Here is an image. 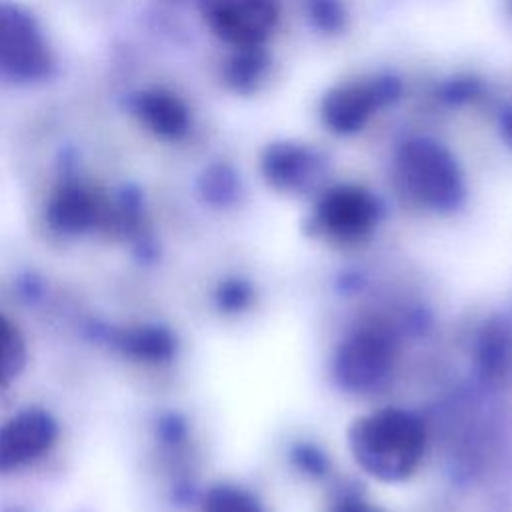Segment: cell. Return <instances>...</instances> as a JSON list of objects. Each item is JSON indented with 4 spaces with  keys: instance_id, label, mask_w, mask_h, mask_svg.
Segmentation results:
<instances>
[{
    "instance_id": "1",
    "label": "cell",
    "mask_w": 512,
    "mask_h": 512,
    "mask_svg": "<svg viewBox=\"0 0 512 512\" xmlns=\"http://www.w3.org/2000/svg\"><path fill=\"white\" fill-rule=\"evenodd\" d=\"M348 440L362 470L378 480L398 482L420 464L426 434L414 414L400 408H382L358 418L348 432Z\"/></svg>"
},
{
    "instance_id": "2",
    "label": "cell",
    "mask_w": 512,
    "mask_h": 512,
    "mask_svg": "<svg viewBox=\"0 0 512 512\" xmlns=\"http://www.w3.org/2000/svg\"><path fill=\"white\" fill-rule=\"evenodd\" d=\"M398 172L406 190L432 210L450 212L464 200V180L456 158L432 138L406 140L398 150Z\"/></svg>"
},
{
    "instance_id": "3",
    "label": "cell",
    "mask_w": 512,
    "mask_h": 512,
    "mask_svg": "<svg viewBox=\"0 0 512 512\" xmlns=\"http://www.w3.org/2000/svg\"><path fill=\"white\" fill-rule=\"evenodd\" d=\"M52 70V56L36 18L16 2L0 0V74L12 80H40Z\"/></svg>"
},
{
    "instance_id": "4",
    "label": "cell",
    "mask_w": 512,
    "mask_h": 512,
    "mask_svg": "<svg viewBox=\"0 0 512 512\" xmlns=\"http://www.w3.org/2000/svg\"><path fill=\"white\" fill-rule=\"evenodd\" d=\"M198 4L214 34L236 48L262 46L278 20V0H198Z\"/></svg>"
},
{
    "instance_id": "5",
    "label": "cell",
    "mask_w": 512,
    "mask_h": 512,
    "mask_svg": "<svg viewBox=\"0 0 512 512\" xmlns=\"http://www.w3.org/2000/svg\"><path fill=\"white\" fill-rule=\"evenodd\" d=\"M378 214V200L366 188L342 184L330 188L320 198L314 212V224L334 238L356 240L374 228Z\"/></svg>"
},
{
    "instance_id": "6",
    "label": "cell",
    "mask_w": 512,
    "mask_h": 512,
    "mask_svg": "<svg viewBox=\"0 0 512 512\" xmlns=\"http://www.w3.org/2000/svg\"><path fill=\"white\" fill-rule=\"evenodd\" d=\"M394 360L392 342L376 330H360L346 338L336 354L334 372L348 390H370L390 372Z\"/></svg>"
},
{
    "instance_id": "7",
    "label": "cell",
    "mask_w": 512,
    "mask_h": 512,
    "mask_svg": "<svg viewBox=\"0 0 512 512\" xmlns=\"http://www.w3.org/2000/svg\"><path fill=\"white\" fill-rule=\"evenodd\" d=\"M58 436L54 418L38 408L24 410L0 424V474L20 468L48 452Z\"/></svg>"
},
{
    "instance_id": "8",
    "label": "cell",
    "mask_w": 512,
    "mask_h": 512,
    "mask_svg": "<svg viewBox=\"0 0 512 512\" xmlns=\"http://www.w3.org/2000/svg\"><path fill=\"white\" fill-rule=\"evenodd\" d=\"M264 178L278 190L302 192L324 174V158L318 150L300 142H272L260 158Z\"/></svg>"
},
{
    "instance_id": "9",
    "label": "cell",
    "mask_w": 512,
    "mask_h": 512,
    "mask_svg": "<svg viewBox=\"0 0 512 512\" xmlns=\"http://www.w3.org/2000/svg\"><path fill=\"white\" fill-rule=\"evenodd\" d=\"M384 108L374 78L368 82L332 88L324 94L320 104V118L324 126L336 134L358 132L370 114Z\"/></svg>"
},
{
    "instance_id": "10",
    "label": "cell",
    "mask_w": 512,
    "mask_h": 512,
    "mask_svg": "<svg viewBox=\"0 0 512 512\" xmlns=\"http://www.w3.org/2000/svg\"><path fill=\"white\" fill-rule=\"evenodd\" d=\"M48 222L52 228L68 234L84 232L104 218L100 200L78 184H64L48 204Z\"/></svg>"
},
{
    "instance_id": "11",
    "label": "cell",
    "mask_w": 512,
    "mask_h": 512,
    "mask_svg": "<svg viewBox=\"0 0 512 512\" xmlns=\"http://www.w3.org/2000/svg\"><path fill=\"white\" fill-rule=\"evenodd\" d=\"M138 118L158 136L180 138L188 132L190 116L182 100L166 90H146L132 100Z\"/></svg>"
},
{
    "instance_id": "12",
    "label": "cell",
    "mask_w": 512,
    "mask_h": 512,
    "mask_svg": "<svg viewBox=\"0 0 512 512\" xmlns=\"http://www.w3.org/2000/svg\"><path fill=\"white\" fill-rule=\"evenodd\" d=\"M268 70V54L260 48H238V52L224 66L226 84L240 94L254 92Z\"/></svg>"
},
{
    "instance_id": "13",
    "label": "cell",
    "mask_w": 512,
    "mask_h": 512,
    "mask_svg": "<svg viewBox=\"0 0 512 512\" xmlns=\"http://www.w3.org/2000/svg\"><path fill=\"white\" fill-rule=\"evenodd\" d=\"M122 348L144 360H166L174 352V338L160 326H140L124 332L120 340Z\"/></svg>"
},
{
    "instance_id": "14",
    "label": "cell",
    "mask_w": 512,
    "mask_h": 512,
    "mask_svg": "<svg viewBox=\"0 0 512 512\" xmlns=\"http://www.w3.org/2000/svg\"><path fill=\"white\" fill-rule=\"evenodd\" d=\"M198 188H200V194L204 196V200L214 206H230L238 200V196L242 192L240 178H238L236 170L222 162L212 164L202 172V176L198 180Z\"/></svg>"
},
{
    "instance_id": "15",
    "label": "cell",
    "mask_w": 512,
    "mask_h": 512,
    "mask_svg": "<svg viewBox=\"0 0 512 512\" xmlns=\"http://www.w3.org/2000/svg\"><path fill=\"white\" fill-rule=\"evenodd\" d=\"M480 366L484 374L502 376L512 362V336L502 324H488L480 338Z\"/></svg>"
},
{
    "instance_id": "16",
    "label": "cell",
    "mask_w": 512,
    "mask_h": 512,
    "mask_svg": "<svg viewBox=\"0 0 512 512\" xmlns=\"http://www.w3.org/2000/svg\"><path fill=\"white\" fill-rule=\"evenodd\" d=\"M202 512H264V508L248 490L220 484L206 492Z\"/></svg>"
},
{
    "instance_id": "17",
    "label": "cell",
    "mask_w": 512,
    "mask_h": 512,
    "mask_svg": "<svg viewBox=\"0 0 512 512\" xmlns=\"http://www.w3.org/2000/svg\"><path fill=\"white\" fill-rule=\"evenodd\" d=\"M310 24L324 34H340L346 28L348 14L342 0H304Z\"/></svg>"
},
{
    "instance_id": "18",
    "label": "cell",
    "mask_w": 512,
    "mask_h": 512,
    "mask_svg": "<svg viewBox=\"0 0 512 512\" xmlns=\"http://www.w3.org/2000/svg\"><path fill=\"white\" fill-rule=\"evenodd\" d=\"M22 356V342L16 328L0 314V386L18 372Z\"/></svg>"
},
{
    "instance_id": "19",
    "label": "cell",
    "mask_w": 512,
    "mask_h": 512,
    "mask_svg": "<svg viewBox=\"0 0 512 512\" xmlns=\"http://www.w3.org/2000/svg\"><path fill=\"white\" fill-rule=\"evenodd\" d=\"M482 92V82L474 76H454L438 88V98L446 104H464L474 100Z\"/></svg>"
},
{
    "instance_id": "20",
    "label": "cell",
    "mask_w": 512,
    "mask_h": 512,
    "mask_svg": "<svg viewBox=\"0 0 512 512\" xmlns=\"http://www.w3.org/2000/svg\"><path fill=\"white\" fill-rule=\"evenodd\" d=\"M218 300H220V304L224 308L238 310V308H242L250 300V288L242 280H230V282H226L222 286V290L218 294Z\"/></svg>"
},
{
    "instance_id": "21",
    "label": "cell",
    "mask_w": 512,
    "mask_h": 512,
    "mask_svg": "<svg viewBox=\"0 0 512 512\" xmlns=\"http://www.w3.org/2000/svg\"><path fill=\"white\" fill-rule=\"evenodd\" d=\"M498 126H500V134H502L504 142L512 148V106L502 108L500 118H498Z\"/></svg>"
},
{
    "instance_id": "22",
    "label": "cell",
    "mask_w": 512,
    "mask_h": 512,
    "mask_svg": "<svg viewBox=\"0 0 512 512\" xmlns=\"http://www.w3.org/2000/svg\"><path fill=\"white\" fill-rule=\"evenodd\" d=\"M336 512H374V510L362 502H344Z\"/></svg>"
},
{
    "instance_id": "23",
    "label": "cell",
    "mask_w": 512,
    "mask_h": 512,
    "mask_svg": "<svg viewBox=\"0 0 512 512\" xmlns=\"http://www.w3.org/2000/svg\"><path fill=\"white\" fill-rule=\"evenodd\" d=\"M164 2H172V4H180V2H186V0H164Z\"/></svg>"
}]
</instances>
